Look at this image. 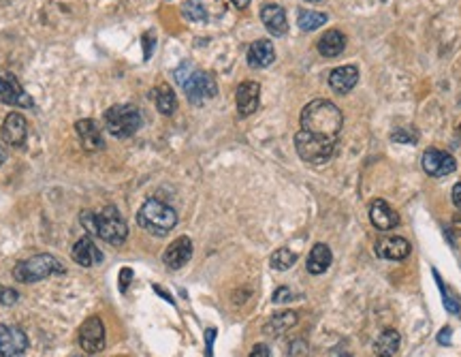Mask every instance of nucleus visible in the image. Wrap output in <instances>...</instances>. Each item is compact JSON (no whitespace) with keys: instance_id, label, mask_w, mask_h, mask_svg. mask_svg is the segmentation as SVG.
Here are the masks:
<instances>
[{"instance_id":"43","label":"nucleus","mask_w":461,"mask_h":357,"mask_svg":"<svg viewBox=\"0 0 461 357\" xmlns=\"http://www.w3.org/2000/svg\"><path fill=\"white\" fill-rule=\"evenodd\" d=\"M5 161H7V150H5L3 146H0V165H3Z\"/></svg>"},{"instance_id":"22","label":"nucleus","mask_w":461,"mask_h":357,"mask_svg":"<svg viewBox=\"0 0 461 357\" xmlns=\"http://www.w3.org/2000/svg\"><path fill=\"white\" fill-rule=\"evenodd\" d=\"M331 261H333L331 249L327 244H314V249L308 255V272L314 276L325 274L331 268Z\"/></svg>"},{"instance_id":"35","label":"nucleus","mask_w":461,"mask_h":357,"mask_svg":"<svg viewBox=\"0 0 461 357\" xmlns=\"http://www.w3.org/2000/svg\"><path fill=\"white\" fill-rule=\"evenodd\" d=\"M250 357H272V351H269V346L267 344H255L252 346V351H250Z\"/></svg>"},{"instance_id":"29","label":"nucleus","mask_w":461,"mask_h":357,"mask_svg":"<svg viewBox=\"0 0 461 357\" xmlns=\"http://www.w3.org/2000/svg\"><path fill=\"white\" fill-rule=\"evenodd\" d=\"M391 140L395 144H406V146H412L419 142V131L414 127H402V129H395L391 133Z\"/></svg>"},{"instance_id":"20","label":"nucleus","mask_w":461,"mask_h":357,"mask_svg":"<svg viewBox=\"0 0 461 357\" xmlns=\"http://www.w3.org/2000/svg\"><path fill=\"white\" fill-rule=\"evenodd\" d=\"M261 22L265 24V28L274 37H284L288 33V20H286V13L280 5H274V3L265 5L261 9Z\"/></svg>"},{"instance_id":"11","label":"nucleus","mask_w":461,"mask_h":357,"mask_svg":"<svg viewBox=\"0 0 461 357\" xmlns=\"http://www.w3.org/2000/svg\"><path fill=\"white\" fill-rule=\"evenodd\" d=\"M0 103L16 107H33L30 94H26V90L13 75H0Z\"/></svg>"},{"instance_id":"7","label":"nucleus","mask_w":461,"mask_h":357,"mask_svg":"<svg viewBox=\"0 0 461 357\" xmlns=\"http://www.w3.org/2000/svg\"><path fill=\"white\" fill-rule=\"evenodd\" d=\"M335 144L337 142L320 140V137H314L305 131H299L295 135L297 154L301 157V161H305L310 165H322V163L331 161V157L335 152Z\"/></svg>"},{"instance_id":"38","label":"nucleus","mask_w":461,"mask_h":357,"mask_svg":"<svg viewBox=\"0 0 461 357\" xmlns=\"http://www.w3.org/2000/svg\"><path fill=\"white\" fill-rule=\"evenodd\" d=\"M453 203L457 205V210H461V182L453 186Z\"/></svg>"},{"instance_id":"6","label":"nucleus","mask_w":461,"mask_h":357,"mask_svg":"<svg viewBox=\"0 0 461 357\" xmlns=\"http://www.w3.org/2000/svg\"><path fill=\"white\" fill-rule=\"evenodd\" d=\"M96 222V235L111 246H122L129 237V225L118 212V208L107 205L94 216Z\"/></svg>"},{"instance_id":"31","label":"nucleus","mask_w":461,"mask_h":357,"mask_svg":"<svg viewBox=\"0 0 461 357\" xmlns=\"http://www.w3.org/2000/svg\"><path fill=\"white\" fill-rule=\"evenodd\" d=\"M433 276H436V280H438V285H440V291H442V298H444V306H446V310L453 312V314H461V304H459V300H457L453 293H448V289H446L444 283L440 280L438 272H433Z\"/></svg>"},{"instance_id":"24","label":"nucleus","mask_w":461,"mask_h":357,"mask_svg":"<svg viewBox=\"0 0 461 357\" xmlns=\"http://www.w3.org/2000/svg\"><path fill=\"white\" fill-rule=\"evenodd\" d=\"M150 96L154 98L156 109H158L163 115H173V113H175V109H177V98H175V92H173L171 86L161 84V86H156V88L150 92Z\"/></svg>"},{"instance_id":"18","label":"nucleus","mask_w":461,"mask_h":357,"mask_svg":"<svg viewBox=\"0 0 461 357\" xmlns=\"http://www.w3.org/2000/svg\"><path fill=\"white\" fill-rule=\"evenodd\" d=\"M357 81H359V69L355 64H344L329 73V86L337 94L351 92L357 86Z\"/></svg>"},{"instance_id":"42","label":"nucleus","mask_w":461,"mask_h":357,"mask_svg":"<svg viewBox=\"0 0 461 357\" xmlns=\"http://www.w3.org/2000/svg\"><path fill=\"white\" fill-rule=\"evenodd\" d=\"M230 3H233L238 9H246L250 5V0H230Z\"/></svg>"},{"instance_id":"23","label":"nucleus","mask_w":461,"mask_h":357,"mask_svg":"<svg viewBox=\"0 0 461 357\" xmlns=\"http://www.w3.org/2000/svg\"><path fill=\"white\" fill-rule=\"evenodd\" d=\"M318 54L325 58H335L344 52L346 47V37L339 30H327L320 39H318Z\"/></svg>"},{"instance_id":"2","label":"nucleus","mask_w":461,"mask_h":357,"mask_svg":"<svg viewBox=\"0 0 461 357\" xmlns=\"http://www.w3.org/2000/svg\"><path fill=\"white\" fill-rule=\"evenodd\" d=\"M173 77L184 88V92H186V96H188V101L192 105H201V103H205V101H209V98H214L218 94L216 79L209 73L194 69L190 62H182L175 69Z\"/></svg>"},{"instance_id":"39","label":"nucleus","mask_w":461,"mask_h":357,"mask_svg":"<svg viewBox=\"0 0 461 357\" xmlns=\"http://www.w3.org/2000/svg\"><path fill=\"white\" fill-rule=\"evenodd\" d=\"M205 340H207V357H211V344H214V336H216V329H207L205 332Z\"/></svg>"},{"instance_id":"25","label":"nucleus","mask_w":461,"mask_h":357,"mask_svg":"<svg viewBox=\"0 0 461 357\" xmlns=\"http://www.w3.org/2000/svg\"><path fill=\"white\" fill-rule=\"evenodd\" d=\"M297 312H293V310H284V312H276L274 317H269V321L263 325V332L267 334V336H282L284 332H288L295 323H297Z\"/></svg>"},{"instance_id":"5","label":"nucleus","mask_w":461,"mask_h":357,"mask_svg":"<svg viewBox=\"0 0 461 357\" xmlns=\"http://www.w3.org/2000/svg\"><path fill=\"white\" fill-rule=\"evenodd\" d=\"M54 274H64V266L54 255H35L30 259L20 261L13 268V278L18 283H24V285L39 283V280L54 276Z\"/></svg>"},{"instance_id":"36","label":"nucleus","mask_w":461,"mask_h":357,"mask_svg":"<svg viewBox=\"0 0 461 357\" xmlns=\"http://www.w3.org/2000/svg\"><path fill=\"white\" fill-rule=\"evenodd\" d=\"M131 278H133V270L124 268V270L120 272V291H122V293L129 289V283H131Z\"/></svg>"},{"instance_id":"33","label":"nucleus","mask_w":461,"mask_h":357,"mask_svg":"<svg viewBox=\"0 0 461 357\" xmlns=\"http://www.w3.org/2000/svg\"><path fill=\"white\" fill-rule=\"evenodd\" d=\"M288 357H308V344H305L303 340H295V342L291 344Z\"/></svg>"},{"instance_id":"9","label":"nucleus","mask_w":461,"mask_h":357,"mask_svg":"<svg viewBox=\"0 0 461 357\" xmlns=\"http://www.w3.org/2000/svg\"><path fill=\"white\" fill-rule=\"evenodd\" d=\"M28 351V336L18 325H0V357H22Z\"/></svg>"},{"instance_id":"1","label":"nucleus","mask_w":461,"mask_h":357,"mask_svg":"<svg viewBox=\"0 0 461 357\" xmlns=\"http://www.w3.org/2000/svg\"><path fill=\"white\" fill-rule=\"evenodd\" d=\"M299 123H301V131L320 140L337 142L339 131L344 127V115L335 103L327 98H314L303 107Z\"/></svg>"},{"instance_id":"26","label":"nucleus","mask_w":461,"mask_h":357,"mask_svg":"<svg viewBox=\"0 0 461 357\" xmlns=\"http://www.w3.org/2000/svg\"><path fill=\"white\" fill-rule=\"evenodd\" d=\"M399 342H402V336L397 329H385L374 342V353L378 357H393L399 351Z\"/></svg>"},{"instance_id":"21","label":"nucleus","mask_w":461,"mask_h":357,"mask_svg":"<svg viewBox=\"0 0 461 357\" xmlns=\"http://www.w3.org/2000/svg\"><path fill=\"white\" fill-rule=\"evenodd\" d=\"M276 60V50H274V43L267 41V39H259L250 45L248 50V64L252 69H265L269 67L272 62Z\"/></svg>"},{"instance_id":"30","label":"nucleus","mask_w":461,"mask_h":357,"mask_svg":"<svg viewBox=\"0 0 461 357\" xmlns=\"http://www.w3.org/2000/svg\"><path fill=\"white\" fill-rule=\"evenodd\" d=\"M182 11L190 22H205L207 20V11L203 9V5L199 3V0H188V3L182 7Z\"/></svg>"},{"instance_id":"27","label":"nucleus","mask_w":461,"mask_h":357,"mask_svg":"<svg viewBox=\"0 0 461 357\" xmlns=\"http://www.w3.org/2000/svg\"><path fill=\"white\" fill-rule=\"evenodd\" d=\"M325 22H327V13H320V11L301 9V11L297 13V26H299L303 33H312V30L320 28Z\"/></svg>"},{"instance_id":"19","label":"nucleus","mask_w":461,"mask_h":357,"mask_svg":"<svg viewBox=\"0 0 461 357\" xmlns=\"http://www.w3.org/2000/svg\"><path fill=\"white\" fill-rule=\"evenodd\" d=\"M370 220L378 231H391L399 225V216L397 212L385 201V199H376L370 205Z\"/></svg>"},{"instance_id":"8","label":"nucleus","mask_w":461,"mask_h":357,"mask_svg":"<svg viewBox=\"0 0 461 357\" xmlns=\"http://www.w3.org/2000/svg\"><path fill=\"white\" fill-rule=\"evenodd\" d=\"M79 346L88 355H96L105 348V323L98 314L88 317L79 327Z\"/></svg>"},{"instance_id":"28","label":"nucleus","mask_w":461,"mask_h":357,"mask_svg":"<svg viewBox=\"0 0 461 357\" xmlns=\"http://www.w3.org/2000/svg\"><path fill=\"white\" fill-rule=\"evenodd\" d=\"M297 261V255L288 249H278L274 255H272V268L278 270V272H286L295 266Z\"/></svg>"},{"instance_id":"40","label":"nucleus","mask_w":461,"mask_h":357,"mask_svg":"<svg viewBox=\"0 0 461 357\" xmlns=\"http://www.w3.org/2000/svg\"><path fill=\"white\" fill-rule=\"evenodd\" d=\"M438 340H440V344H448V342H450V329L444 327V329L440 332V338H438Z\"/></svg>"},{"instance_id":"32","label":"nucleus","mask_w":461,"mask_h":357,"mask_svg":"<svg viewBox=\"0 0 461 357\" xmlns=\"http://www.w3.org/2000/svg\"><path fill=\"white\" fill-rule=\"evenodd\" d=\"M20 293L16 289H7V287H0V304L3 306H13L18 302Z\"/></svg>"},{"instance_id":"13","label":"nucleus","mask_w":461,"mask_h":357,"mask_svg":"<svg viewBox=\"0 0 461 357\" xmlns=\"http://www.w3.org/2000/svg\"><path fill=\"white\" fill-rule=\"evenodd\" d=\"M190 257H192V242L190 237L182 235L167 246V251L163 253V264L169 270H180L190 261Z\"/></svg>"},{"instance_id":"15","label":"nucleus","mask_w":461,"mask_h":357,"mask_svg":"<svg viewBox=\"0 0 461 357\" xmlns=\"http://www.w3.org/2000/svg\"><path fill=\"white\" fill-rule=\"evenodd\" d=\"M235 101H238V111L242 118L252 115L259 109L261 103V86L257 81H244L238 86L235 92Z\"/></svg>"},{"instance_id":"16","label":"nucleus","mask_w":461,"mask_h":357,"mask_svg":"<svg viewBox=\"0 0 461 357\" xmlns=\"http://www.w3.org/2000/svg\"><path fill=\"white\" fill-rule=\"evenodd\" d=\"M75 133H77L83 150L96 152V150L105 148V140L100 135V129H98V125L94 120H90V118H83V120L75 123Z\"/></svg>"},{"instance_id":"14","label":"nucleus","mask_w":461,"mask_h":357,"mask_svg":"<svg viewBox=\"0 0 461 357\" xmlns=\"http://www.w3.org/2000/svg\"><path fill=\"white\" fill-rule=\"evenodd\" d=\"M412 246L406 237L399 235H387L380 242H376V255L389 261H402L410 255Z\"/></svg>"},{"instance_id":"10","label":"nucleus","mask_w":461,"mask_h":357,"mask_svg":"<svg viewBox=\"0 0 461 357\" xmlns=\"http://www.w3.org/2000/svg\"><path fill=\"white\" fill-rule=\"evenodd\" d=\"M421 163H423L425 174L431 176V178H444V176H450L457 169V161L453 159V154H448L444 150H438V148L425 150Z\"/></svg>"},{"instance_id":"3","label":"nucleus","mask_w":461,"mask_h":357,"mask_svg":"<svg viewBox=\"0 0 461 357\" xmlns=\"http://www.w3.org/2000/svg\"><path fill=\"white\" fill-rule=\"evenodd\" d=\"M137 222L148 233L165 237L177 225V212L161 199H148L137 212Z\"/></svg>"},{"instance_id":"12","label":"nucleus","mask_w":461,"mask_h":357,"mask_svg":"<svg viewBox=\"0 0 461 357\" xmlns=\"http://www.w3.org/2000/svg\"><path fill=\"white\" fill-rule=\"evenodd\" d=\"M3 140L13 148H22L28 140V123L18 111H11L3 123Z\"/></svg>"},{"instance_id":"41","label":"nucleus","mask_w":461,"mask_h":357,"mask_svg":"<svg viewBox=\"0 0 461 357\" xmlns=\"http://www.w3.org/2000/svg\"><path fill=\"white\" fill-rule=\"evenodd\" d=\"M331 357H351V353L349 351H342V348H333Z\"/></svg>"},{"instance_id":"4","label":"nucleus","mask_w":461,"mask_h":357,"mask_svg":"<svg viewBox=\"0 0 461 357\" xmlns=\"http://www.w3.org/2000/svg\"><path fill=\"white\" fill-rule=\"evenodd\" d=\"M144 118L133 105H113L105 111V129L118 140L133 137L141 129Z\"/></svg>"},{"instance_id":"44","label":"nucleus","mask_w":461,"mask_h":357,"mask_svg":"<svg viewBox=\"0 0 461 357\" xmlns=\"http://www.w3.org/2000/svg\"><path fill=\"white\" fill-rule=\"evenodd\" d=\"M308 3H318V0H308Z\"/></svg>"},{"instance_id":"34","label":"nucleus","mask_w":461,"mask_h":357,"mask_svg":"<svg viewBox=\"0 0 461 357\" xmlns=\"http://www.w3.org/2000/svg\"><path fill=\"white\" fill-rule=\"evenodd\" d=\"M295 295H293V291L288 289V287H280V289H276V293H274V302L276 304H284V302H291Z\"/></svg>"},{"instance_id":"17","label":"nucleus","mask_w":461,"mask_h":357,"mask_svg":"<svg viewBox=\"0 0 461 357\" xmlns=\"http://www.w3.org/2000/svg\"><path fill=\"white\" fill-rule=\"evenodd\" d=\"M71 257L77 266L81 268H94L103 261V253L98 251V246L92 242V237L83 235L81 240L75 242L73 251H71Z\"/></svg>"},{"instance_id":"37","label":"nucleus","mask_w":461,"mask_h":357,"mask_svg":"<svg viewBox=\"0 0 461 357\" xmlns=\"http://www.w3.org/2000/svg\"><path fill=\"white\" fill-rule=\"evenodd\" d=\"M144 45H146V52H144V56H146V60L152 56V47H154V35L152 33H146L144 35Z\"/></svg>"}]
</instances>
